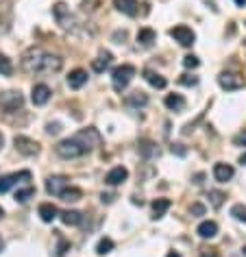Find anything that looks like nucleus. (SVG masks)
Instances as JSON below:
<instances>
[{
  "label": "nucleus",
  "instance_id": "nucleus-14",
  "mask_svg": "<svg viewBox=\"0 0 246 257\" xmlns=\"http://www.w3.org/2000/svg\"><path fill=\"white\" fill-rule=\"evenodd\" d=\"M235 175L233 166L231 163H216L213 166V179L218 181V183H227V181H231Z\"/></svg>",
  "mask_w": 246,
  "mask_h": 257
},
{
  "label": "nucleus",
  "instance_id": "nucleus-6",
  "mask_svg": "<svg viewBox=\"0 0 246 257\" xmlns=\"http://www.w3.org/2000/svg\"><path fill=\"white\" fill-rule=\"evenodd\" d=\"M74 138L78 139V142L85 146V151L87 153H92L96 146H100V142H103V138H100V133L96 131L94 127H90V129H83V131H78Z\"/></svg>",
  "mask_w": 246,
  "mask_h": 257
},
{
  "label": "nucleus",
  "instance_id": "nucleus-5",
  "mask_svg": "<svg viewBox=\"0 0 246 257\" xmlns=\"http://www.w3.org/2000/svg\"><path fill=\"white\" fill-rule=\"evenodd\" d=\"M53 13H55V18H57V22L61 24V29H66V31H74V29H76V18H74V13L63 2L55 4Z\"/></svg>",
  "mask_w": 246,
  "mask_h": 257
},
{
  "label": "nucleus",
  "instance_id": "nucleus-41",
  "mask_svg": "<svg viewBox=\"0 0 246 257\" xmlns=\"http://www.w3.org/2000/svg\"><path fill=\"white\" fill-rule=\"evenodd\" d=\"M100 198H103V203H114L115 194H103V196H100Z\"/></svg>",
  "mask_w": 246,
  "mask_h": 257
},
{
  "label": "nucleus",
  "instance_id": "nucleus-26",
  "mask_svg": "<svg viewBox=\"0 0 246 257\" xmlns=\"http://www.w3.org/2000/svg\"><path fill=\"white\" fill-rule=\"evenodd\" d=\"M155 40H157V33L152 31V29H148V26H144V29L137 31V44H142V46H151Z\"/></svg>",
  "mask_w": 246,
  "mask_h": 257
},
{
  "label": "nucleus",
  "instance_id": "nucleus-3",
  "mask_svg": "<svg viewBox=\"0 0 246 257\" xmlns=\"http://www.w3.org/2000/svg\"><path fill=\"white\" fill-rule=\"evenodd\" d=\"M133 77H135V68H133L131 63H122V65H118V68H114V72H111V83H114V90L115 92H122L124 87L133 81Z\"/></svg>",
  "mask_w": 246,
  "mask_h": 257
},
{
  "label": "nucleus",
  "instance_id": "nucleus-7",
  "mask_svg": "<svg viewBox=\"0 0 246 257\" xmlns=\"http://www.w3.org/2000/svg\"><path fill=\"white\" fill-rule=\"evenodd\" d=\"M13 144H16V151L24 157H35L37 153H39V144H37L35 139L26 138V135H16V138H13Z\"/></svg>",
  "mask_w": 246,
  "mask_h": 257
},
{
  "label": "nucleus",
  "instance_id": "nucleus-11",
  "mask_svg": "<svg viewBox=\"0 0 246 257\" xmlns=\"http://www.w3.org/2000/svg\"><path fill=\"white\" fill-rule=\"evenodd\" d=\"M127 179H129V170H127L124 166H115V168H111V170L105 175V183H107V185H111V188H115V185L124 183Z\"/></svg>",
  "mask_w": 246,
  "mask_h": 257
},
{
  "label": "nucleus",
  "instance_id": "nucleus-1",
  "mask_svg": "<svg viewBox=\"0 0 246 257\" xmlns=\"http://www.w3.org/2000/svg\"><path fill=\"white\" fill-rule=\"evenodd\" d=\"M22 68L31 74H53L63 68V59L41 48H31L22 57Z\"/></svg>",
  "mask_w": 246,
  "mask_h": 257
},
{
  "label": "nucleus",
  "instance_id": "nucleus-37",
  "mask_svg": "<svg viewBox=\"0 0 246 257\" xmlns=\"http://www.w3.org/2000/svg\"><path fill=\"white\" fill-rule=\"evenodd\" d=\"M59 131H61V124H59V122H48V124H46V133H48V135H57Z\"/></svg>",
  "mask_w": 246,
  "mask_h": 257
},
{
  "label": "nucleus",
  "instance_id": "nucleus-30",
  "mask_svg": "<svg viewBox=\"0 0 246 257\" xmlns=\"http://www.w3.org/2000/svg\"><path fill=\"white\" fill-rule=\"evenodd\" d=\"M13 72V63L9 57H4V55H0V77H11Z\"/></svg>",
  "mask_w": 246,
  "mask_h": 257
},
{
  "label": "nucleus",
  "instance_id": "nucleus-49",
  "mask_svg": "<svg viewBox=\"0 0 246 257\" xmlns=\"http://www.w3.org/2000/svg\"><path fill=\"white\" fill-rule=\"evenodd\" d=\"M242 253H244V257H246V246H244V249H242Z\"/></svg>",
  "mask_w": 246,
  "mask_h": 257
},
{
  "label": "nucleus",
  "instance_id": "nucleus-46",
  "mask_svg": "<svg viewBox=\"0 0 246 257\" xmlns=\"http://www.w3.org/2000/svg\"><path fill=\"white\" fill-rule=\"evenodd\" d=\"M2 144H4V138H2V133H0V148H2Z\"/></svg>",
  "mask_w": 246,
  "mask_h": 257
},
{
  "label": "nucleus",
  "instance_id": "nucleus-15",
  "mask_svg": "<svg viewBox=\"0 0 246 257\" xmlns=\"http://www.w3.org/2000/svg\"><path fill=\"white\" fill-rule=\"evenodd\" d=\"M137 151H140V155L144 159H155V157H159V146H157L155 142H151V139H140V142H137Z\"/></svg>",
  "mask_w": 246,
  "mask_h": 257
},
{
  "label": "nucleus",
  "instance_id": "nucleus-23",
  "mask_svg": "<svg viewBox=\"0 0 246 257\" xmlns=\"http://www.w3.org/2000/svg\"><path fill=\"white\" fill-rule=\"evenodd\" d=\"M57 216H59V209L55 207L53 203H41L39 205V218L44 222H53Z\"/></svg>",
  "mask_w": 246,
  "mask_h": 257
},
{
  "label": "nucleus",
  "instance_id": "nucleus-33",
  "mask_svg": "<svg viewBox=\"0 0 246 257\" xmlns=\"http://www.w3.org/2000/svg\"><path fill=\"white\" fill-rule=\"evenodd\" d=\"M183 65L185 68H198V65H201V59H198L196 55H188V57H183Z\"/></svg>",
  "mask_w": 246,
  "mask_h": 257
},
{
  "label": "nucleus",
  "instance_id": "nucleus-2",
  "mask_svg": "<svg viewBox=\"0 0 246 257\" xmlns=\"http://www.w3.org/2000/svg\"><path fill=\"white\" fill-rule=\"evenodd\" d=\"M55 153H57L61 159H76V157H83V155H87V151H85V146H83L81 142H78L76 138H66V139H61V142L55 146Z\"/></svg>",
  "mask_w": 246,
  "mask_h": 257
},
{
  "label": "nucleus",
  "instance_id": "nucleus-21",
  "mask_svg": "<svg viewBox=\"0 0 246 257\" xmlns=\"http://www.w3.org/2000/svg\"><path fill=\"white\" fill-rule=\"evenodd\" d=\"M170 207H172V200H170V198H157V200H152V218H155V220H159V218L164 216Z\"/></svg>",
  "mask_w": 246,
  "mask_h": 257
},
{
  "label": "nucleus",
  "instance_id": "nucleus-44",
  "mask_svg": "<svg viewBox=\"0 0 246 257\" xmlns=\"http://www.w3.org/2000/svg\"><path fill=\"white\" fill-rule=\"evenodd\" d=\"M166 257H181L179 253H176V251H170V253L168 255H166Z\"/></svg>",
  "mask_w": 246,
  "mask_h": 257
},
{
  "label": "nucleus",
  "instance_id": "nucleus-4",
  "mask_svg": "<svg viewBox=\"0 0 246 257\" xmlns=\"http://www.w3.org/2000/svg\"><path fill=\"white\" fill-rule=\"evenodd\" d=\"M22 105H24V96H22L20 92L7 90L0 94V109H2L4 114H13V111L22 109Z\"/></svg>",
  "mask_w": 246,
  "mask_h": 257
},
{
  "label": "nucleus",
  "instance_id": "nucleus-10",
  "mask_svg": "<svg viewBox=\"0 0 246 257\" xmlns=\"http://www.w3.org/2000/svg\"><path fill=\"white\" fill-rule=\"evenodd\" d=\"M20 181H31V172L29 170H20V172H13V175L0 177V194H4L9 188H13V185L20 183Z\"/></svg>",
  "mask_w": 246,
  "mask_h": 257
},
{
  "label": "nucleus",
  "instance_id": "nucleus-36",
  "mask_svg": "<svg viewBox=\"0 0 246 257\" xmlns=\"http://www.w3.org/2000/svg\"><path fill=\"white\" fill-rule=\"evenodd\" d=\"M189 214H192V216H205V205L194 203L192 207H189Z\"/></svg>",
  "mask_w": 246,
  "mask_h": 257
},
{
  "label": "nucleus",
  "instance_id": "nucleus-16",
  "mask_svg": "<svg viewBox=\"0 0 246 257\" xmlns=\"http://www.w3.org/2000/svg\"><path fill=\"white\" fill-rule=\"evenodd\" d=\"M114 7L118 9L120 13H124V16L129 18H135L137 16V0H114Z\"/></svg>",
  "mask_w": 246,
  "mask_h": 257
},
{
  "label": "nucleus",
  "instance_id": "nucleus-17",
  "mask_svg": "<svg viewBox=\"0 0 246 257\" xmlns=\"http://www.w3.org/2000/svg\"><path fill=\"white\" fill-rule=\"evenodd\" d=\"M87 83V72L81 68L72 70L70 74H68V85H70V90H81L83 85Z\"/></svg>",
  "mask_w": 246,
  "mask_h": 257
},
{
  "label": "nucleus",
  "instance_id": "nucleus-12",
  "mask_svg": "<svg viewBox=\"0 0 246 257\" xmlns=\"http://www.w3.org/2000/svg\"><path fill=\"white\" fill-rule=\"evenodd\" d=\"M66 188H68V177L55 175V177H48V179H46V192L53 196H59Z\"/></svg>",
  "mask_w": 246,
  "mask_h": 257
},
{
  "label": "nucleus",
  "instance_id": "nucleus-22",
  "mask_svg": "<svg viewBox=\"0 0 246 257\" xmlns=\"http://www.w3.org/2000/svg\"><path fill=\"white\" fill-rule=\"evenodd\" d=\"M124 102H127L129 107H146L148 105V94H144V92H131V94H127L124 98Z\"/></svg>",
  "mask_w": 246,
  "mask_h": 257
},
{
  "label": "nucleus",
  "instance_id": "nucleus-32",
  "mask_svg": "<svg viewBox=\"0 0 246 257\" xmlns=\"http://www.w3.org/2000/svg\"><path fill=\"white\" fill-rule=\"evenodd\" d=\"M231 216L240 222H246V205H242V203L233 205V207H231Z\"/></svg>",
  "mask_w": 246,
  "mask_h": 257
},
{
  "label": "nucleus",
  "instance_id": "nucleus-24",
  "mask_svg": "<svg viewBox=\"0 0 246 257\" xmlns=\"http://www.w3.org/2000/svg\"><path fill=\"white\" fill-rule=\"evenodd\" d=\"M164 102H166V107H168L170 111H183L185 109V98L181 94H168Z\"/></svg>",
  "mask_w": 246,
  "mask_h": 257
},
{
  "label": "nucleus",
  "instance_id": "nucleus-42",
  "mask_svg": "<svg viewBox=\"0 0 246 257\" xmlns=\"http://www.w3.org/2000/svg\"><path fill=\"white\" fill-rule=\"evenodd\" d=\"M235 4H238V7H246V0H233Z\"/></svg>",
  "mask_w": 246,
  "mask_h": 257
},
{
  "label": "nucleus",
  "instance_id": "nucleus-35",
  "mask_svg": "<svg viewBox=\"0 0 246 257\" xmlns=\"http://www.w3.org/2000/svg\"><path fill=\"white\" fill-rule=\"evenodd\" d=\"M100 2H103V0H83V9H85V11H94V9L100 7Z\"/></svg>",
  "mask_w": 246,
  "mask_h": 257
},
{
  "label": "nucleus",
  "instance_id": "nucleus-31",
  "mask_svg": "<svg viewBox=\"0 0 246 257\" xmlns=\"http://www.w3.org/2000/svg\"><path fill=\"white\" fill-rule=\"evenodd\" d=\"M225 198H227V194L225 192H220V190H211L209 192V200H211V207H222V203H225Z\"/></svg>",
  "mask_w": 246,
  "mask_h": 257
},
{
  "label": "nucleus",
  "instance_id": "nucleus-28",
  "mask_svg": "<svg viewBox=\"0 0 246 257\" xmlns=\"http://www.w3.org/2000/svg\"><path fill=\"white\" fill-rule=\"evenodd\" d=\"M114 240H111V237H103V240L98 242V244H96V253L98 255H109L111 251H114Z\"/></svg>",
  "mask_w": 246,
  "mask_h": 257
},
{
  "label": "nucleus",
  "instance_id": "nucleus-20",
  "mask_svg": "<svg viewBox=\"0 0 246 257\" xmlns=\"http://www.w3.org/2000/svg\"><path fill=\"white\" fill-rule=\"evenodd\" d=\"M196 233L203 237V240H211V237L218 236V225L213 220H205V222H201V225H198Z\"/></svg>",
  "mask_w": 246,
  "mask_h": 257
},
{
  "label": "nucleus",
  "instance_id": "nucleus-48",
  "mask_svg": "<svg viewBox=\"0 0 246 257\" xmlns=\"http://www.w3.org/2000/svg\"><path fill=\"white\" fill-rule=\"evenodd\" d=\"M2 216H4V209H2V207H0V218H2Z\"/></svg>",
  "mask_w": 246,
  "mask_h": 257
},
{
  "label": "nucleus",
  "instance_id": "nucleus-9",
  "mask_svg": "<svg viewBox=\"0 0 246 257\" xmlns=\"http://www.w3.org/2000/svg\"><path fill=\"white\" fill-rule=\"evenodd\" d=\"M218 85L227 92H235V90H242L244 87V79L235 72H220L218 77Z\"/></svg>",
  "mask_w": 246,
  "mask_h": 257
},
{
  "label": "nucleus",
  "instance_id": "nucleus-18",
  "mask_svg": "<svg viewBox=\"0 0 246 257\" xmlns=\"http://www.w3.org/2000/svg\"><path fill=\"white\" fill-rule=\"evenodd\" d=\"M111 61H114V55H111L109 50H100V55L92 61V70H94V72H105L111 65Z\"/></svg>",
  "mask_w": 246,
  "mask_h": 257
},
{
  "label": "nucleus",
  "instance_id": "nucleus-8",
  "mask_svg": "<svg viewBox=\"0 0 246 257\" xmlns=\"http://www.w3.org/2000/svg\"><path fill=\"white\" fill-rule=\"evenodd\" d=\"M170 37H172L174 41H179L181 46H185V48H189V46L196 41V35H194V31L189 29V26H185V24L172 26V29H170Z\"/></svg>",
  "mask_w": 246,
  "mask_h": 257
},
{
  "label": "nucleus",
  "instance_id": "nucleus-40",
  "mask_svg": "<svg viewBox=\"0 0 246 257\" xmlns=\"http://www.w3.org/2000/svg\"><path fill=\"white\" fill-rule=\"evenodd\" d=\"M172 153H176V155H179V157H183L188 151H185V148H183V144H172Z\"/></svg>",
  "mask_w": 246,
  "mask_h": 257
},
{
  "label": "nucleus",
  "instance_id": "nucleus-34",
  "mask_svg": "<svg viewBox=\"0 0 246 257\" xmlns=\"http://www.w3.org/2000/svg\"><path fill=\"white\" fill-rule=\"evenodd\" d=\"M179 83H181V85H185V87H192V85H196V83H198V79L192 77V74H183V77L179 79Z\"/></svg>",
  "mask_w": 246,
  "mask_h": 257
},
{
  "label": "nucleus",
  "instance_id": "nucleus-45",
  "mask_svg": "<svg viewBox=\"0 0 246 257\" xmlns=\"http://www.w3.org/2000/svg\"><path fill=\"white\" fill-rule=\"evenodd\" d=\"M2 251H4V240L0 237V253H2Z\"/></svg>",
  "mask_w": 246,
  "mask_h": 257
},
{
  "label": "nucleus",
  "instance_id": "nucleus-25",
  "mask_svg": "<svg viewBox=\"0 0 246 257\" xmlns=\"http://www.w3.org/2000/svg\"><path fill=\"white\" fill-rule=\"evenodd\" d=\"M144 79H146L148 83H151L152 87H157V90H164L166 85H168V81H166L161 74H157V72H152V70H146L144 72Z\"/></svg>",
  "mask_w": 246,
  "mask_h": 257
},
{
  "label": "nucleus",
  "instance_id": "nucleus-43",
  "mask_svg": "<svg viewBox=\"0 0 246 257\" xmlns=\"http://www.w3.org/2000/svg\"><path fill=\"white\" fill-rule=\"evenodd\" d=\"M240 163H242V166H246V153H242V155H240Z\"/></svg>",
  "mask_w": 246,
  "mask_h": 257
},
{
  "label": "nucleus",
  "instance_id": "nucleus-27",
  "mask_svg": "<svg viewBox=\"0 0 246 257\" xmlns=\"http://www.w3.org/2000/svg\"><path fill=\"white\" fill-rule=\"evenodd\" d=\"M59 196H61V200H66V203H76V200L83 198V192L78 188H72L70 185V188H66Z\"/></svg>",
  "mask_w": 246,
  "mask_h": 257
},
{
  "label": "nucleus",
  "instance_id": "nucleus-39",
  "mask_svg": "<svg viewBox=\"0 0 246 257\" xmlns=\"http://www.w3.org/2000/svg\"><path fill=\"white\" fill-rule=\"evenodd\" d=\"M124 40H127V31H115V33H114V41H118V44H122Z\"/></svg>",
  "mask_w": 246,
  "mask_h": 257
},
{
  "label": "nucleus",
  "instance_id": "nucleus-13",
  "mask_svg": "<svg viewBox=\"0 0 246 257\" xmlns=\"http://www.w3.org/2000/svg\"><path fill=\"white\" fill-rule=\"evenodd\" d=\"M50 87L48 85H44V83H37V85H33V92H31V100H33V105L37 107H41V105H46V102L50 100Z\"/></svg>",
  "mask_w": 246,
  "mask_h": 257
},
{
  "label": "nucleus",
  "instance_id": "nucleus-38",
  "mask_svg": "<svg viewBox=\"0 0 246 257\" xmlns=\"http://www.w3.org/2000/svg\"><path fill=\"white\" fill-rule=\"evenodd\" d=\"M235 144H238V146H246V129L242 131V133H238L235 135V139H233Z\"/></svg>",
  "mask_w": 246,
  "mask_h": 257
},
{
  "label": "nucleus",
  "instance_id": "nucleus-47",
  "mask_svg": "<svg viewBox=\"0 0 246 257\" xmlns=\"http://www.w3.org/2000/svg\"><path fill=\"white\" fill-rule=\"evenodd\" d=\"M205 257H220V255H218V253H209V255H205Z\"/></svg>",
  "mask_w": 246,
  "mask_h": 257
},
{
  "label": "nucleus",
  "instance_id": "nucleus-19",
  "mask_svg": "<svg viewBox=\"0 0 246 257\" xmlns=\"http://www.w3.org/2000/svg\"><path fill=\"white\" fill-rule=\"evenodd\" d=\"M59 218H61L63 225L68 227H78L83 222V214L76 212V209H66V212H59Z\"/></svg>",
  "mask_w": 246,
  "mask_h": 257
},
{
  "label": "nucleus",
  "instance_id": "nucleus-29",
  "mask_svg": "<svg viewBox=\"0 0 246 257\" xmlns=\"http://www.w3.org/2000/svg\"><path fill=\"white\" fill-rule=\"evenodd\" d=\"M33 196H35V188L33 185H26V188H22L16 192V200L18 203H26V200L33 198Z\"/></svg>",
  "mask_w": 246,
  "mask_h": 257
}]
</instances>
